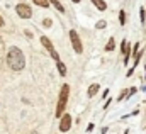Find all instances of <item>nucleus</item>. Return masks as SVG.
<instances>
[{"instance_id":"39448f33","label":"nucleus","mask_w":146,"mask_h":134,"mask_svg":"<svg viewBox=\"0 0 146 134\" xmlns=\"http://www.w3.org/2000/svg\"><path fill=\"white\" fill-rule=\"evenodd\" d=\"M72 124H73V119L68 112L60 117V131H61V133H68V131L72 129Z\"/></svg>"},{"instance_id":"6ab92c4d","label":"nucleus","mask_w":146,"mask_h":134,"mask_svg":"<svg viewBox=\"0 0 146 134\" xmlns=\"http://www.w3.org/2000/svg\"><path fill=\"white\" fill-rule=\"evenodd\" d=\"M42 26H44V27H51V26H53V21H51V19H44V21H42Z\"/></svg>"},{"instance_id":"a878e982","label":"nucleus","mask_w":146,"mask_h":134,"mask_svg":"<svg viewBox=\"0 0 146 134\" xmlns=\"http://www.w3.org/2000/svg\"><path fill=\"white\" fill-rule=\"evenodd\" d=\"M145 75H146V66H145Z\"/></svg>"},{"instance_id":"a211bd4d","label":"nucleus","mask_w":146,"mask_h":134,"mask_svg":"<svg viewBox=\"0 0 146 134\" xmlns=\"http://www.w3.org/2000/svg\"><path fill=\"white\" fill-rule=\"evenodd\" d=\"M49 54H51V58H53L54 61H60V54H58L54 49H53V51H49Z\"/></svg>"},{"instance_id":"f3484780","label":"nucleus","mask_w":146,"mask_h":134,"mask_svg":"<svg viewBox=\"0 0 146 134\" xmlns=\"http://www.w3.org/2000/svg\"><path fill=\"white\" fill-rule=\"evenodd\" d=\"M138 51H139V42H136V44H134V48L131 49V54H133V56H136V54H138Z\"/></svg>"},{"instance_id":"5701e85b","label":"nucleus","mask_w":146,"mask_h":134,"mask_svg":"<svg viewBox=\"0 0 146 134\" xmlns=\"http://www.w3.org/2000/svg\"><path fill=\"white\" fill-rule=\"evenodd\" d=\"M3 26H5V21H3V17L0 15V27H3Z\"/></svg>"},{"instance_id":"dca6fc26","label":"nucleus","mask_w":146,"mask_h":134,"mask_svg":"<svg viewBox=\"0 0 146 134\" xmlns=\"http://www.w3.org/2000/svg\"><path fill=\"white\" fill-rule=\"evenodd\" d=\"M106 26H107V22H106V21H99V22L95 24V27H97V29H104Z\"/></svg>"},{"instance_id":"aec40b11","label":"nucleus","mask_w":146,"mask_h":134,"mask_svg":"<svg viewBox=\"0 0 146 134\" xmlns=\"http://www.w3.org/2000/svg\"><path fill=\"white\" fill-rule=\"evenodd\" d=\"M94 127H95V124H94V122H90V124L87 126V133H92V131H94Z\"/></svg>"},{"instance_id":"1a4fd4ad","label":"nucleus","mask_w":146,"mask_h":134,"mask_svg":"<svg viewBox=\"0 0 146 134\" xmlns=\"http://www.w3.org/2000/svg\"><path fill=\"white\" fill-rule=\"evenodd\" d=\"M56 68H58V71H60V75L61 76H66V65L60 60V61H56Z\"/></svg>"},{"instance_id":"423d86ee","label":"nucleus","mask_w":146,"mask_h":134,"mask_svg":"<svg viewBox=\"0 0 146 134\" xmlns=\"http://www.w3.org/2000/svg\"><path fill=\"white\" fill-rule=\"evenodd\" d=\"M121 51L124 53V65H127V63H129V58H131V46H129L127 41H122V44H121Z\"/></svg>"},{"instance_id":"4468645a","label":"nucleus","mask_w":146,"mask_h":134,"mask_svg":"<svg viewBox=\"0 0 146 134\" xmlns=\"http://www.w3.org/2000/svg\"><path fill=\"white\" fill-rule=\"evenodd\" d=\"M119 22H121V26H124V24H126V12H124V10H121V12H119Z\"/></svg>"},{"instance_id":"412c9836","label":"nucleus","mask_w":146,"mask_h":134,"mask_svg":"<svg viewBox=\"0 0 146 134\" xmlns=\"http://www.w3.org/2000/svg\"><path fill=\"white\" fill-rule=\"evenodd\" d=\"M134 71H136V68H134V66H131L129 70H127V76H131V75H133Z\"/></svg>"},{"instance_id":"393cba45","label":"nucleus","mask_w":146,"mask_h":134,"mask_svg":"<svg viewBox=\"0 0 146 134\" xmlns=\"http://www.w3.org/2000/svg\"><path fill=\"white\" fill-rule=\"evenodd\" d=\"M72 2H75V3H78V2H80V0H72Z\"/></svg>"},{"instance_id":"b1692460","label":"nucleus","mask_w":146,"mask_h":134,"mask_svg":"<svg viewBox=\"0 0 146 134\" xmlns=\"http://www.w3.org/2000/svg\"><path fill=\"white\" fill-rule=\"evenodd\" d=\"M100 133H102V134H107V127H102V129H100Z\"/></svg>"},{"instance_id":"4be33fe9","label":"nucleus","mask_w":146,"mask_h":134,"mask_svg":"<svg viewBox=\"0 0 146 134\" xmlns=\"http://www.w3.org/2000/svg\"><path fill=\"white\" fill-rule=\"evenodd\" d=\"M107 95H109V88H106V92H104V95H102V99H107Z\"/></svg>"},{"instance_id":"f257e3e1","label":"nucleus","mask_w":146,"mask_h":134,"mask_svg":"<svg viewBox=\"0 0 146 134\" xmlns=\"http://www.w3.org/2000/svg\"><path fill=\"white\" fill-rule=\"evenodd\" d=\"M7 65L12 68L14 71L24 70V66H26V56H24V53H22L17 46L9 48V53H7Z\"/></svg>"},{"instance_id":"0eeeda50","label":"nucleus","mask_w":146,"mask_h":134,"mask_svg":"<svg viewBox=\"0 0 146 134\" xmlns=\"http://www.w3.org/2000/svg\"><path fill=\"white\" fill-rule=\"evenodd\" d=\"M99 90H100L99 83H92V85L88 87V92H87V95H88L90 99H94V95H97V94H99Z\"/></svg>"},{"instance_id":"9d476101","label":"nucleus","mask_w":146,"mask_h":134,"mask_svg":"<svg viewBox=\"0 0 146 134\" xmlns=\"http://www.w3.org/2000/svg\"><path fill=\"white\" fill-rule=\"evenodd\" d=\"M92 3H94L99 10H106V9H107V3H106L104 0H92Z\"/></svg>"},{"instance_id":"7ed1b4c3","label":"nucleus","mask_w":146,"mask_h":134,"mask_svg":"<svg viewBox=\"0 0 146 134\" xmlns=\"http://www.w3.org/2000/svg\"><path fill=\"white\" fill-rule=\"evenodd\" d=\"M15 12L21 19H31L33 17V9L27 3H17L15 5Z\"/></svg>"},{"instance_id":"f03ea898","label":"nucleus","mask_w":146,"mask_h":134,"mask_svg":"<svg viewBox=\"0 0 146 134\" xmlns=\"http://www.w3.org/2000/svg\"><path fill=\"white\" fill-rule=\"evenodd\" d=\"M68 97H70V85L65 83V85H61L60 97H58V105H56V112H54L58 119L65 114V109H66V103H68Z\"/></svg>"},{"instance_id":"9b49d317","label":"nucleus","mask_w":146,"mask_h":134,"mask_svg":"<svg viewBox=\"0 0 146 134\" xmlns=\"http://www.w3.org/2000/svg\"><path fill=\"white\" fill-rule=\"evenodd\" d=\"M115 49V39L114 37H109L107 44H106V51H114Z\"/></svg>"},{"instance_id":"f8f14e48","label":"nucleus","mask_w":146,"mask_h":134,"mask_svg":"<svg viewBox=\"0 0 146 134\" xmlns=\"http://www.w3.org/2000/svg\"><path fill=\"white\" fill-rule=\"evenodd\" d=\"M49 3H53V7H54V9H56L58 12H61V14L65 12V7H63V5H61V3H60L58 0H49Z\"/></svg>"},{"instance_id":"20e7f679","label":"nucleus","mask_w":146,"mask_h":134,"mask_svg":"<svg viewBox=\"0 0 146 134\" xmlns=\"http://www.w3.org/2000/svg\"><path fill=\"white\" fill-rule=\"evenodd\" d=\"M70 41H72V46H73V51L75 53H83V44L80 41V36L76 31H70Z\"/></svg>"},{"instance_id":"ddd939ff","label":"nucleus","mask_w":146,"mask_h":134,"mask_svg":"<svg viewBox=\"0 0 146 134\" xmlns=\"http://www.w3.org/2000/svg\"><path fill=\"white\" fill-rule=\"evenodd\" d=\"M36 5H39V7H42V9H48L49 7V0H33Z\"/></svg>"},{"instance_id":"6e6552de","label":"nucleus","mask_w":146,"mask_h":134,"mask_svg":"<svg viewBox=\"0 0 146 134\" xmlns=\"http://www.w3.org/2000/svg\"><path fill=\"white\" fill-rule=\"evenodd\" d=\"M41 44H42L48 51H53V49H54V48H53V42L49 41V37H48V36H41Z\"/></svg>"},{"instance_id":"2eb2a0df","label":"nucleus","mask_w":146,"mask_h":134,"mask_svg":"<svg viewBox=\"0 0 146 134\" xmlns=\"http://www.w3.org/2000/svg\"><path fill=\"white\" fill-rule=\"evenodd\" d=\"M139 19H141V24H145V21H146V9H139Z\"/></svg>"}]
</instances>
